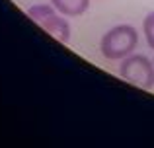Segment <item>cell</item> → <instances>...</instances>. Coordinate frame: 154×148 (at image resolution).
<instances>
[{
	"label": "cell",
	"instance_id": "obj_4",
	"mask_svg": "<svg viewBox=\"0 0 154 148\" xmlns=\"http://www.w3.org/2000/svg\"><path fill=\"white\" fill-rule=\"evenodd\" d=\"M51 4L66 18H80L90 8V0H51Z\"/></svg>",
	"mask_w": 154,
	"mask_h": 148
},
{
	"label": "cell",
	"instance_id": "obj_5",
	"mask_svg": "<svg viewBox=\"0 0 154 148\" xmlns=\"http://www.w3.org/2000/svg\"><path fill=\"white\" fill-rule=\"evenodd\" d=\"M143 33H144V39H146V45L154 49V10L148 12L143 20Z\"/></svg>",
	"mask_w": 154,
	"mask_h": 148
},
{
	"label": "cell",
	"instance_id": "obj_3",
	"mask_svg": "<svg viewBox=\"0 0 154 148\" xmlns=\"http://www.w3.org/2000/svg\"><path fill=\"white\" fill-rule=\"evenodd\" d=\"M119 74L129 84L140 88V90H152L154 88V61L139 53H131L125 57L119 65Z\"/></svg>",
	"mask_w": 154,
	"mask_h": 148
},
{
	"label": "cell",
	"instance_id": "obj_1",
	"mask_svg": "<svg viewBox=\"0 0 154 148\" xmlns=\"http://www.w3.org/2000/svg\"><path fill=\"white\" fill-rule=\"evenodd\" d=\"M139 47V31L129 23L113 26L100 41V51L107 61H123Z\"/></svg>",
	"mask_w": 154,
	"mask_h": 148
},
{
	"label": "cell",
	"instance_id": "obj_2",
	"mask_svg": "<svg viewBox=\"0 0 154 148\" xmlns=\"http://www.w3.org/2000/svg\"><path fill=\"white\" fill-rule=\"evenodd\" d=\"M26 14L37 23L39 27L51 33L55 39H59L60 43H68L70 41V23H68L66 16H63L53 4H31L26 10Z\"/></svg>",
	"mask_w": 154,
	"mask_h": 148
}]
</instances>
